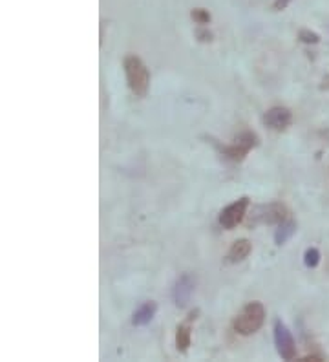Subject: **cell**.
<instances>
[{"label":"cell","mask_w":329,"mask_h":362,"mask_svg":"<svg viewBox=\"0 0 329 362\" xmlns=\"http://www.w3.org/2000/svg\"><path fill=\"white\" fill-rule=\"evenodd\" d=\"M289 2H291V0H277L272 8H275V11H282V9L287 8V4H289Z\"/></svg>","instance_id":"e0dca14e"},{"label":"cell","mask_w":329,"mask_h":362,"mask_svg":"<svg viewBox=\"0 0 329 362\" xmlns=\"http://www.w3.org/2000/svg\"><path fill=\"white\" fill-rule=\"evenodd\" d=\"M196 35H197V39L202 40V42H211L212 40V33L209 30H203V26H202V30L196 31Z\"/></svg>","instance_id":"2e32d148"},{"label":"cell","mask_w":329,"mask_h":362,"mask_svg":"<svg viewBox=\"0 0 329 362\" xmlns=\"http://www.w3.org/2000/svg\"><path fill=\"white\" fill-rule=\"evenodd\" d=\"M275 344H277L278 355L284 361H293L296 357V344H294L293 335L282 320L275 322Z\"/></svg>","instance_id":"5b68a950"},{"label":"cell","mask_w":329,"mask_h":362,"mask_svg":"<svg viewBox=\"0 0 329 362\" xmlns=\"http://www.w3.org/2000/svg\"><path fill=\"white\" fill-rule=\"evenodd\" d=\"M265 322V308L262 302H249V304L241 310V313L234 318L233 327L238 335H253L263 326Z\"/></svg>","instance_id":"7a4b0ae2"},{"label":"cell","mask_w":329,"mask_h":362,"mask_svg":"<svg viewBox=\"0 0 329 362\" xmlns=\"http://www.w3.org/2000/svg\"><path fill=\"white\" fill-rule=\"evenodd\" d=\"M125 76H127L128 88L132 90L137 98H145L150 86V74L145 62L141 61L136 55H127L123 61Z\"/></svg>","instance_id":"6da1fadb"},{"label":"cell","mask_w":329,"mask_h":362,"mask_svg":"<svg viewBox=\"0 0 329 362\" xmlns=\"http://www.w3.org/2000/svg\"><path fill=\"white\" fill-rule=\"evenodd\" d=\"M190 340H192V333H190V322L187 320L185 324H180L175 329V348L181 354H187L190 348Z\"/></svg>","instance_id":"8fae6325"},{"label":"cell","mask_w":329,"mask_h":362,"mask_svg":"<svg viewBox=\"0 0 329 362\" xmlns=\"http://www.w3.org/2000/svg\"><path fill=\"white\" fill-rule=\"evenodd\" d=\"M190 17H192L194 23L200 24V26H207V24L211 23V13H209V11H207V9H203V8L192 9Z\"/></svg>","instance_id":"5bb4252c"},{"label":"cell","mask_w":329,"mask_h":362,"mask_svg":"<svg viewBox=\"0 0 329 362\" xmlns=\"http://www.w3.org/2000/svg\"><path fill=\"white\" fill-rule=\"evenodd\" d=\"M247 209H249V198L247 196L240 198L234 204L227 205L224 211L219 212V226L224 227V229L233 230L234 227H238L243 221V218L247 214Z\"/></svg>","instance_id":"277c9868"},{"label":"cell","mask_w":329,"mask_h":362,"mask_svg":"<svg viewBox=\"0 0 329 362\" xmlns=\"http://www.w3.org/2000/svg\"><path fill=\"white\" fill-rule=\"evenodd\" d=\"M250 249H253V245H250V242L247 238L236 240V242L231 245V249H229L227 260L231 262V264H236V262L246 260V258L250 255Z\"/></svg>","instance_id":"30bf717a"},{"label":"cell","mask_w":329,"mask_h":362,"mask_svg":"<svg viewBox=\"0 0 329 362\" xmlns=\"http://www.w3.org/2000/svg\"><path fill=\"white\" fill-rule=\"evenodd\" d=\"M299 39L302 40V42H306V45H318V42H321L318 33H315V31L311 30H300Z\"/></svg>","instance_id":"9a60e30c"},{"label":"cell","mask_w":329,"mask_h":362,"mask_svg":"<svg viewBox=\"0 0 329 362\" xmlns=\"http://www.w3.org/2000/svg\"><path fill=\"white\" fill-rule=\"evenodd\" d=\"M294 233H296V223L293 220L282 221V223H278V229L275 233V242H277V245H284L285 242L293 238Z\"/></svg>","instance_id":"7c38bea8"},{"label":"cell","mask_w":329,"mask_h":362,"mask_svg":"<svg viewBox=\"0 0 329 362\" xmlns=\"http://www.w3.org/2000/svg\"><path fill=\"white\" fill-rule=\"evenodd\" d=\"M194 293V280L189 274H183L181 279H178L174 286V302L178 308H185L189 304L190 296Z\"/></svg>","instance_id":"ba28073f"},{"label":"cell","mask_w":329,"mask_h":362,"mask_svg":"<svg viewBox=\"0 0 329 362\" xmlns=\"http://www.w3.org/2000/svg\"><path fill=\"white\" fill-rule=\"evenodd\" d=\"M291 121H293V115L284 106H272L271 110H267L265 115H263V123L267 124L271 130H277V132L287 129Z\"/></svg>","instance_id":"52a82bcc"},{"label":"cell","mask_w":329,"mask_h":362,"mask_svg":"<svg viewBox=\"0 0 329 362\" xmlns=\"http://www.w3.org/2000/svg\"><path fill=\"white\" fill-rule=\"evenodd\" d=\"M304 264H306V267H309V269H315L316 265L321 264V251L316 247L307 249L306 255H304Z\"/></svg>","instance_id":"4fadbf2b"},{"label":"cell","mask_w":329,"mask_h":362,"mask_svg":"<svg viewBox=\"0 0 329 362\" xmlns=\"http://www.w3.org/2000/svg\"><path fill=\"white\" fill-rule=\"evenodd\" d=\"M258 145V136L253 132H241L240 136L234 139L233 145H225V146H218L221 154L225 156L231 161H243L246 156L249 154L255 146Z\"/></svg>","instance_id":"3957f363"},{"label":"cell","mask_w":329,"mask_h":362,"mask_svg":"<svg viewBox=\"0 0 329 362\" xmlns=\"http://www.w3.org/2000/svg\"><path fill=\"white\" fill-rule=\"evenodd\" d=\"M156 311H158V304L156 302H145V304L141 305L139 310L134 313V317H132V324L134 326H146V324L152 322V318L156 317Z\"/></svg>","instance_id":"9c48e42d"},{"label":"cell","mask_w":329,"mask_h":362,"mask_svg":"<svg viewBox=\"0 0 329 362\" xmlns=\"http://www.w3.org/2000/svg\"><path fill=\"white\" fill-rule=\"evenodd\" d=\"M287 220V209L282 204H269L258 207L253 214V223H267V226H278Z\"/></svg>","instance_id":"8992f818"}]
</instances>
